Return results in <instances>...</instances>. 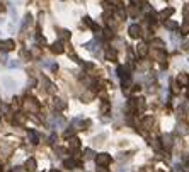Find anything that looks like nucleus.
Instances as JSON below:
<instances>
[{
	"mask_svg": "<svg viewBox=\"0 0 189 172\" xmlns=\"http://www.w3.org/2000/svg\"><path fill=\"white\" fill-rule=\"evenodd\" d=\"M14 46H16L14 39H5V41H0V50H3V51H10V50H14Z\"/></svg>",
	"mask_w": 189,
	"mask_h": 172,
	"instance_id": "nucleus-3",
	"label": "nucleus"
},
{
	"mask_svg": "<svg viewBox=\"0 0 189 172\" xmlns=\"http://www.w3.org/2000/svg\"><path fill=\"white\" fill-rule=\"evenodd\" d=\"M63 165L65 167H67V169H75V167H77V162H75V160H70V159H68V160H65V162H63Z\"/></svg>",
	"mask_w": 189,
	"mask_h": 172,
	"instance_id": "nucleus-11",
	"label": "nucleus"
},
{
	"mask_svg": "<svg viewBox=\"0 0 189 172\" xmlns=\"http://www.w3.org/2000/svg\"><path fill=\"white\" fill-rule=\"evenodd\" d=\"M70 147L72 148H78V147H80V141H78V138H72V140H70Z\"/></svg>",
	"mask_w": 189,
	"mask_h": 172,
	"instance_id": "nucleus-19",
	"label": "nucleus"
},
{
	"mask_svg": "<svg viewBox=\"0 0 189 172\" xmlns=\"http://www.w3.org/2000/svg\"><path fill=\"white\" fill-rule=\"evenodd\" d=\"M152 46H154V48L162 50V48H163V43L160 41V39H154V41H152Z\"/></svg>",
	"mask_w": 189,
	"mask_h": 172,
	"instance_id": "nucleus-17",
	"label": "nucleus"
},
{
	"mask_svg": "<svg viewBox=\"0 0 189 172\" xmlns=\"http://www.w3.org/2000/svg\"><path fill=\"white\" fill-rule=\"evenodd\" d=\"M96 162L99 164V167L109 165V164H111V155H109V153H99V155L96 157Z\"/></svg>",
	"mask_w": 189,
	"mask_h": 172,
	"instance_id": "nucleus-1",
	"label": "nucleus"
},
{
	"mask_svg": "<svg viewBox=\"0 0 189 172\" xmlns=\"http://www.w3.org/2000/svg\"><path fill=\"white\" fill-rule=\"evenodd\" d=\"M24 167H26V170H34L36 169V160L34 159H27L26 160V165H24Z\"/></svg>",
	"mask_w": 189,
	"mask_h": 172,
	"instance_id": "nucleus-8",
	"label": "nucleus"
},
{
	"mask_svg": "<svg viewBox=\"0 0 189 172\" xmlns=\"http://www.w3.org/2000/svg\"><path fill=\"white\" fill-rule=\"evenodd\" d=\"M131 3H136L138 5V3H143V0H131Z\"/></svg>",
	"mask_w": 189,
	"mask_h": 172,
	"instance_id": "nucleus-27",
	"label": "nucleus"
},
{
	"mask_svg": "<svg viewBox=\"0 0 189 172\" xmlns=\"http://www.w3.org/2000/svg\"><path fill=\"white\" fill-rule=\"evenodd\" d=\"M157 172H162V170H157Z\"/></svg>",
	"mask_w": 189,
	"mask_h": 172,
	"instance_id": "nucleus-31",
	"label": "nucleus"
},
{
	"mask_svg": "<svg viewBox=\"0 0 189 172\" xmlns=\"http://www.w3.org/2000/svg\"><path fill=\"white\" fill-rule=\"evenodd\" d=\"M7 65H9L10 68H17V67H21V61H17V60H12V61H9V63H7Z\"/></svg>",
	"mask_w": 189,
	"mask_h": 172,
	"instance_id": "nucleus-20",
	"label": "nucleus"
},
{
	"mask_svg": "<svg viewBox=\"0 0 189 172\" xmlns=\"http://www.w3.org/2000/svg\"><path fill=\"white\" fill-rule=\"evenodd\" d=\"M187 97H189V90H187Z\"/></svg>",
	"mask_w": 189,
	"mask_h": 172,
	"instance_id": "nucleus-30",
	"label": "nucleus"
},
{
	"mask_svg": "<svg viewBox=\"0 0 189 172\" xmlns=\"http://www.w3.org/2000/svg\"><path fill=\"white\" fill-rule=\"evenodd\" d=\"M0 114H9V106L0 102Z\"/></svg>",
	"mask_w": 189,
	"mask_h": 172,
	"instance_id": "nucleus-18",
	"label": "nucleus"
},
{
	"mask_svg": "<svg viewBox=\"0 0 189 172\" xmlns=\"http://www.w3.org/2000/svg\"><path fill=\"white\" fill-rule=\"evenodd\" d=\"M12 172H22V169H21V167H16V170H12Z\"/></svg>",
	"mask_w": 189,
	"mask_h": 172,
	"instance_id": "nucleus-28",
	"label": "nucleus"
},
{
	"mask_svg": "<svg viewBox=\"0 0 189 172\" xmlns=\"http://www.w3.org/2000/svg\"><path fill=\"white\" fill-rule=\"evenodd\" d=\"M60 36H61V38H65V39H68V38H70V32H68L67 29H63V31H60Z\"/></svg>",
	"mask_w": 189,
	"mask_h": 172,
	"instance_id": "nucleus-23",
	"label": "nucleus"
},
{
	"mask_svg": "<svg viewBox=\"0 0 189 172\" xmlns=\"http://www.w3.org/2000/svg\"><path fill=\"white\" fill-rule=\"evenodd\" d=\"M184 17H186V21H189V5L184 7Z\"/></svg>",
	"mask_w": 189,
	"mask_h": 172,
	"instance_id": "nucleus-24",
	"label": "nucleus"
},
{
	"mask_svg": "<svg viewBox=\"0 0 189 172\" xmlns=\"http://www.w3.org/2000/svg\"><path fill=\"white\" fill-rule=\"evenodd\" d=\"M29 141H31V143H38V135L34 133V131H29Z\"/></svg>",
	"mask_w": 189,
	"mask_h": 172,
	"instance_id": "nucleus-14",
	"label": "nucleus"
},
{
	"mask_svg": "<svg viewBox=\"0 0 189 172\" xmlns=\"http://www.w3.org/2000/svg\"><path fill=\"white\" fill-rule=\"evenodd\" d=\"M162 140H163V145H165L167 148H169L170 145H172V141H170V135H163V136H162Z\"/></svg>",
	"mask_w": 189,
	"mask_h": 172,
	"instance_id": "nucleus-16",
	"label": "nucleus"
},
{
	"mask_svg": "<svg viewBox=\"0 0 189 172\" xmlns=\"http://www.w3.org/2000/svg\"><path fill=\"white\" fill-rule=\"evenodd\" d=\"M172 14H174V9H172V7H169V9L162 10V12L158 14V17H160V19H163V21H165L167 17H170V16H172Z\"/></svg>",
	"mask_w": 189,
	"mask_h": 172,
	"instance_id": "nucleus-6",
	"label": "nucleus"
},
{
	"mask_svg": "<svg viewBox=\"0 0 189 172\" xmlns=\"http://www.w3.org/2000/svg\"><path fill=\"white\" fill-rule=\"evenodd\" d=\"M128 34L131 36V38H140V34H141V27L138 24H131L128 27Z\"/></svg>",
	"mask_w": 189,
	"mask_h": 172,
	"instance_id": "nucleus-2",
	"label": "nucleus"
},
{
	"mask_svg": "<svg viewBox=\"0 0 189 172\" xmlns=\"http://www.w3.org/2000/svg\"><path fill=\"white\" fill-rule=\"evenodd\" d=\"M106 58H107V60H111V61H116V60H118V55H116L114 50H107L106 51Z\"/></svg>",
	"mask_w": 189,
	"mask_h": 172,
	"instance_id": "nucleus-9",
	"label": "nucleus"
},
{
	"mask_svg": "<svg viewBox=\"0 0 189 172\" xmlns=\"http://www.w3.org/2000/svg\"><path fill=\"white\" fill-rule=\"evenodd\" d=\"M54 101H56L54 104H56L58 109H63V108H65V101H61V99H54Z\"/></svg>",
	"mask_w": 189,
	"mask_h": 172,
	"instance_id": "nucleus-21",
	"label": "nucleus"
},
{
	"mask_svg": "<svg viewBox=\"0 0 189 172\" xmlns=\"http://www.w3.org/2000/svg\"><path fill=\"white\" fill-rule=\"evenodd\" d=\"M94 155H96V153H94V150H90V148L85 150V159H92Z\"/></svg>",
	"mask_w": 189,
	"mask_h": 172,
	"instance_id": "nucleus-22",
	"label": "nucleus"
},
{
	"mask_svg": "<svg viewBox=\"0 0 189 172\" xmlns=\"http://www.w3.org/2000/svg\"><path fill=\"white\" fill-rule=\"evenodd\" d=\"M50 172H60V170H50Z\"/></svg>",
	"mask_w": 189,
	"mask_h": 172,
	"instance_id": "nucleus-29",
	"label": "nucleus"
},
{
	"mask_svg": "<svg viewBox=\"0 0 189 172\" xmlns=\"http://www.w3.org/2000/svg\"><path fill=\"white\" fill-rule=\"evenodd\" d=\"M138 55H140V56H145V55H147V45H145V43L138 45Z\"/></svg>",
	"mask_w": 189,
	"mask_h": 172,
	"instance_id": "nucleus-12",
	"label": "nucleus"
},
{
	"mask_svg": "<svg viewBox=\"0 0 189 172\" xmlns=\"http://www.w3.org/2000/svg\"><path fill=\"white\" fill-rule=\"evenodd\" d=\"M97 172H109V170L104 169V167H99V169H97Z\"/></svg>",
	"mask_w": 189,
	"mask_h": 172,
	"instance_id": "nucleus-26",
	"label": "nucleus"
},
{
	"mask_svg": "<svg viewBox=\"0 0 189 172\" xmlns=\"http://www.w3.org/2000/svg\"><path fill=\"white\" fill-rule=\"evenodd\" d=\"M165 26H167V29H170V31H172V29H177V27H179V24L174 22V21H167Z\"/></svg>",
	"mask_w": 189,
	"mask_h": 172,
	"instance_id": "nucleus-15",
	"label": "nucleus"
},
{
	"mask_svg": "<svg viewBox=\"0 0 189 172\" xmlns=\"http://www.w3.org/2000/svg\"><path fill=\"white\" fill-rule=\"evenodd\" d=\"M85 48L89 51H92V53H96V51L99 50V43H97V41H90V43H87V45H85Z\"/></svg>",
	"mask_w": 189,
	"mask_h": 172,
	"instance_id": "nucleus-7",
	"label": "nucleus"
},
{
	"mask_svg": "<svg viewBox=\"0 0 189 172\" xmlns=\"http://www.w3.org/2000/svg\"><path fill=\"white\" fill-rule=\"evenodd\" d=\"M182 48L184 50H189V39H186V41L182 43Z\"/></svg>",
	"mask_w": 189,
	"mask_h": 172,
	"instance_id": "nucleus-25",
	"label": "nucleus"
},
{
	"mask_svg": "<svg viewBox=\"0 0 189 172\" xmlns=\"http://www.w3.org/2000/svg\"><path fill=\"white\" fill-rule=\"evenodd\" d=\"M187 61H189V60H187Z\"/></svg>",
	"mask_w": 189,
	"mask_h": 172,
	"instance_id": "nucleus-32",
	"label": "nucleus"
},
{
	"mask_svg": "<svg viewBox=\"0 0 189 172\" xmlns=\"http://www.w3.org/2000/svg\"><path fill=\"white\" fill-rule=\"evenodd\" d=\"M50 50H51V53H54V55H60V53H63V45H61V41H56L50 46Z\"/></svg>",
	"mask_w": 189,
	"mask_h": 172,
	"instance_id": "nucleus-4",
	"label": "nucleus"
},
{
	"mask_svg": "<svg viewBox=\"0 0 189 172\" xmlns=\"http://www.w3.org/2000/svg\"><path fill=\"white\" fill-rule=\"evenodd\" d=\"M116 17H119V21H125L126 14H125V10H123L121 7H118V9H116Z\"/></svg>",
	"mask_w": 189,
	"mask_h": 172,
	"instance_id": "nucleus-13",
	"label": "nucleus"
},
{
	"mask_svg": "<svg viewBox=\"0 0 189 172\" xmlns=\"http://www.w3.org/2000/svg\"><path fill=\"white\" fill-rule=\"evenodd\" d=\"M177 84H179V87H186L189 84V77L187 74H181L179 77H177Z\"/></svg>",
	"mask_w": 189,
	"mask_h": 172,
	"instance_id": "nucleus-5",
	"label": "nucleus"
},
{
	"mask_svg": "<svg viewBox=\"0 0 189 172\" xmlns=\"http://www.w3.org/2000/svg\"><path fill=\"white\" fill-rule=\"evenodd\" d=\"M9 12H10V16H12V21L16 22L17 21V10H16V7H14V3H9Z\"/></svg>",
	"mask_w": 189,
	"mask_h": 172,
	"instance_id": "nucleus-10",
	"label": "nucleus"
}]
</instances>
